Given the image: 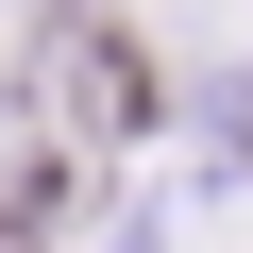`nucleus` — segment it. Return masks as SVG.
I'll return each instance as SVG.
<instances>
[{
  "label": "nucleus",
  "mask_w": 253,
  "mask_h": 253,
  "mask_svg": "<svg viewBox=\"0 0 253 253\" xmlns=\"http://www.w3.org/2000/svg\"><path fill=\"white\" fill-rule=\"evenodd\" d=\"M51 84H68L84 135H152V118H169V84L135 68V34H118L101 0H51Z\"/></svg>",
  "instance_id": "1"
}]
</instances>
